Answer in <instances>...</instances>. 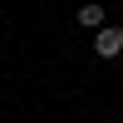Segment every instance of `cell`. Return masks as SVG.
Masks as SVG:
<instances>
[{
    "instance_id": "2",
    "label": "cell",
    "mask_w": 123,
    "mask_h": 123,
    "mask_svg": "<svg viewBox=\"0 0 123 123\" xmlns=\"http://www.w3.org/2000/svg\"><path fill=\"white\" fill-rule=\"evenodd\" d=\"M79 25H84V30H104V5H94V0L79 5Z\"/></svg>"
},
{
    "instance_id": "1",
    "label": "cell",
    "mask_w": 123,
    "mask_h": 123,
    "mask_svg": "<svg viewBox=\"0 0 123 123\" xmlns=\"http://www.w3.org/2000/svg\"><path fill=\"white\" fill-rule=\"evenodd\" d=\"M94 49H98V59H118V54H123V30H118V25H104V30L94 35Z\"/></svg>"
}]
</instances>
